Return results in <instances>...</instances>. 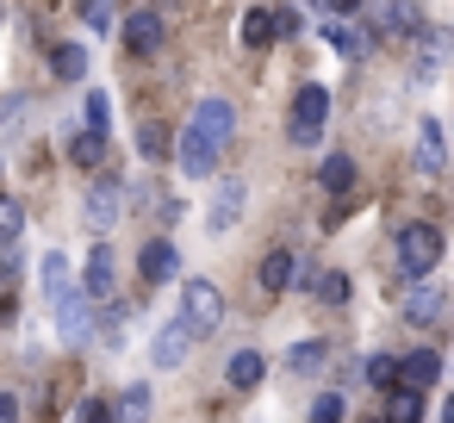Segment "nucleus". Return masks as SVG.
Returning <instances> with one entry per match:
<instances>
[{
  "label": "nucleus",
  "instance_id": "1",
  "mask_svg": "<svg viewBox=\"0 0 454 423\" xmlns=\"http://www.w3.org/2000/svg\"><path fill=\"white\" fill-rule=\"evenodd\" d=\"M435 262H442V231L435 224H404L398 231V268H404V280H429Z\"/></svg>",
  "mask_w": 454,
  "mask_h": 423
},
{
  "label": "nucleus",
  "instance_id": "2",
  "mask_svg": "<svg viewBox=\"0 0 454 423\" xmlns=\"http://www.w3.org/2000/svg\"><path fill=\"white\" fill-rule=\"evenodd\" d=\"M187 131H193L206 150H224V144H231V131H237V106H231L224 94H206V100L193 106V119H187Z\"/></svg>",
  "mask_w": 454,
  "mask_h": 423
},
{
  "label": "nucleus",
  "instance_id": "3",
  "mask_svg": "<svg viewBox=\"0 0 454 423\" xmlns=\"http://www.w3.org/2000/svg\"><path fill=\"white\" fill-rule=\"evenodd\" d=\"M218 317H224V293L200 274V280H187L181 286V324L187 330H218Z\"/></svg>",
  "mask_w": 454,
  "mask_h": 423
},
{
  "label": "nucleus",
  "instance_id": "4",
  "mask_svg": "<svg viewBox=\"0 0 454 423\" xmlns=\"http://www.w3.org/2000/svg\"><path fill=\"white\" fill-rule=\"evenodd\" d=\"M243 206H249V187H243L237 175H224V181L212 187V212H206V237H231V231H237V218H243Z\"/></svg>",
  "mask_w": 454,
  "mask_h": 423
},
{
  "label": "nucleus",
  "instance_id": "5",
  "mask_svg": "<svg viewBox=\"0 0 454 423\" xmlns=\"http://www.w3.org/2000/svg\"><path fill=\"white\" fill-rule=\"evenodd\" d=\"M162 38H168V20H162L156 7H131V13H125V51L156 57V51H162Z\"/></svg>",
  "mask_w": 454,
  "mask_h": 423
},
{
  "label": "nucleus",
  "instance_id": "6",
  "mask_svg": "<svg viewBox=\"0 0 454 423\" xmlns=\"http://www.w3.org/2000/svg\"><path fill=\"white\" fill-rule=\"evenodd\" d=\"M51 311H57V330H63V342H88V336H94V311H88L82 286L57 293V299H51Z\"/></svg>",
  "mask_w": 454,
  "mask_h": 423
},
{
  "label": "nucleus",
  "instance_id": "7",
  "mask_svg": "<svg viewBox=\"0 0 454 423\" xmlns=\"http://www.w3.org/2000/svg\"><path fill=\"white\" fill-rule=\"evenodd\" d=\"M448 317V293L435 286V280H411V293H404V324H442Z\"/></svg>",
  "mask_w": 454,
  "mask_h": 423
},
{
  "label": "nucleus",
  "instance_id": "8",
  "mask_svg": "<svg viewBox=\"0 0 454 423\" xmlns=\"http://www.w3.org/2000/svg\"><path fill=\"white\" fill-rule=\"evenodd\" d=\"M119 193H125L119 181H94L88 200H82V224H88V231H113V224H119Z\"/></svg>",
  "mask_w": 454,
  "mask_h": 423
},
{
  "label": "nucleus",
  "instance_id": "9",
  "mask_svg": "<svg viewBox=\"0 0 454 423\" xmlns=\"http://www.w3.org/2000/svg\"><path fill=\"white\" fill-rule=\"evenodd\" d=\"M324 113H330V88L305 82V88L293 94V119H286V131H324Z\"/></svg>",
  "mask_w": 454,
  "mask_h": 423
},
{
  "label": "nucleus",
  "instance_id": "10",
  "mask_svg": "<svg viewBox=\"0 0 454 423\" xmlns=\"http://www.w3.org/2000/svg\"><path fill=\"white\" fill-rule=\"evenodd\" d=\"M187 349H193V330L175 317V324H162L156 330V342H150V361H156V373H168V367H181L187 361Z\"/></svg>",
  "mask_w": 454,
  "mask_h": 423
},
{
  "label": "nucleus",
  "instance_id": "11",
  "mask_svg": "<svg viewBox=\"0 0 454 423\" xmlns=\"http://www.w3.org/2000/svg\"><path fill=\"white\" fill-rule=\"evenodd\" d=\"M435 380H442V355H435V349H411V355L398 361V386H404V392H429Z\"/></svg>",
  "mask_w": 454,
  "mask_h": 423
},
{
  "label": "nucleus",
  "instance_id": "12",
  "mask_svg": "<svg viewBox=\"0 0 454 423\" xmlns=\"http://www.w3.org/2000/svg\"><path fill=\"white\" fill-rule=\"evenodd\" d=\"M168 150H175V162H181V175H187V181H206V175L218 168V150H206V144H200L193 131H181V137H175Z\"/></svg>",
  "mask_w": 454,
  "mask_h": 423
},
{
  "label": "nucleus",
  "instance_id": "13",
  "mask_svg": "<svg viewBox=\"0 0 454 423\" xmlns=\"http://www.w3.org/2000/svg\"><path fill=\"white\" fill-rule=\"evenodd\" d=\"M82 299H88V305L113 299V249H106V243H94V255H88V274H82Z\"/></svg>",
  "mask_w": 454,
  "mask_h": 423
},
{
  "label": "nucleus",
  "instance_id": "14",
  "mask_svg": "<svg viewBox=\"0 0 454 423\" xmlns=\"http://www.w3.org/2000/svg\"><path fill=\"white\" fill-rule=\"evenodd\" d=\"M417 168H423V175H442V168H448V150H442V119H423V125H417Z\"/></svg>",
  "mask_w": 454,
  "mask_h": 423
},
{
  "label": "nucleus",
  "instance_id": "15",
  "mask_svg": "<svg viewBox=\"0 0 454 423\" xmlns=\"http://www.w3.org/2000/svg\"><path fill=\"white\" fill-rule=\"evenodd\" d=\"M262 373H268V361H262V349H237V355H231V367H224V380H231V392H255V386H262Z\"/></svg>",
  "mask_w": 454,
  "mask_h": 423
},
{
  "label": "nucleus",
  "instance_id": "16",
  "mask_svg": "<svg viewBox=\"0 0 454 423\" xmlns=\"http://www.w3.org/2000/svg\"><path fill=\"white\" fill-rule=\"evenodd\" d=\"M150 404H156V392H150V386H125V392H119V404L106 411V423H150Z\"/></svg>",
  "mask_w": 454,
  "mask_h": 423
},
{
  "label": "nucleus",
  "instance_id": "17",
  "mask_svg": "<svg viewBox=\"0 0 454 423\" xmlns=\"http://www.w3.org/2000/svg\"><path fill=\"white\" fill-rule=\"evenodd\" d=\"M324 32H330V44H336L342 57H367V51H373V32H367V26H336V20H324Z\"/></svg>",
  "mask_w": 454,
  "mask_h": 423
},
{
  "label": "nucleus",
  "instance_id": "18",
  "mask_svg": "<svg viewBox=\"0 0 454 423\" xmlns=\"http://www.w3.org/2000/svg\"><path fill=\"white\" fill-rule=\"evenodd\" d=\"M175 268H181V255H175V243H168V237L144 243V280H168Z\"/></svg>",
  "mask_w": 454,
  "mask_h": 423
},
{
  "label": "nucleus",
  "instance_id": "19",
  "mask_svg": "<svg viewBox=\"0 0 454 423\" xmlns=\"http://www.w3.org/2000/svg\"><path fill=\"white\" fill-rule=\"evenodd\" d=\"M293 268H299V262H293L286 249H268V255H262V293H286V286H293Z\"/></svg>",
  "mask_w": 454,
  "mask_h": 423
},
{
  "label": "nucleus",
  "instance_id": "20",
  "mask_svg": "<svg viewBox=\"0 0 454 423\" xmlns=\"http://www.w3.org/2000/svg\"><path fill=\"white\" fill-rule=\"evenodd\" d=\"M51 69H57V82H82L88 75V44H57L51 51Z\"/></svg>",
  "mask_w": 454,
  "mask_h": 423
},
{
  "label": "nucleus",
  "instance_id": "21",
  "mask_svg": "<svg viewBox=\"0 0 454 423\" xmlns=\"http://www.w3.org/2000/svg\"><path fill=\"white\" fill-rule=\"evenodd\" d=\"M274 38H280V32H274V13H268V7H249V13H243V44L262 51V44H274Z\"/></svg>",
  "mask_w": 454,
  "mask_h": 423
},
{
  "label": "nucleus",
  "instance_id": "22",
  "mask_svg": "<svg viewBox=\"0 0 454 423\" xmlns=\"http://www.w3.org/2000/svg\"><path fill=\"white\" fill-rule=\"evenodd\" d=\"M380 423H423V392L392 386V404H386V417H380Z\"/></svg>",
  "mask_w": 454,
  "mask_h": 423
},
{
  "label": "nucleus",
  "instance_id": "23",
  "mask_svg": "<svg viewBox=\"0 0 454 423\" xmlns=\"http://www.w3.org/2000/svg\"><path fill=\"white\" fill-rule=\"evenodd\" d=\"M20 231H26V206H20L13 193H0V249H13Z\"/></svg>",
  "mask_w": 454,
  "mask_h": 423
},
{
  "label": "nucleus",
  "instance_id": "24",
  "mask_svg": "<svg viewBox=\"0 0 454 423\" xmlns=\"http://www.w3.org/2000/svg\"><path fill=\"white\" fill-rule=\"evenodd\" d=\"M38 274H44V293H51V299H57V293H69V286H75V274H69V255H63V249H51V255H44V268H38Z\"/></svg>",
  "mask_w": 454,
  "mask_h": 423
},
{
  "label": "nucleus",
  "instance_id": "25",
  "mask_svg": "<svg viewBox=\"0 0 454 423\" xmlns=\"http://www.w3.org/2000/svg\"><path fill=\"white\" fill-rule=\"evenodd\" d=\"M324 355H330V349H324L317 336H305V342L286 349V367H293V373H311V367H324Z\"/></svg>",
  "mask_w": 454,
  "mask_h": 423
},
{
  "label": "nucleus",
  "instance_id": "26",
  "mask_svg": "<svg viewBox=\"0 0 454 423\" xmlns=\"http://www.w3.org/2000/svg\"><path fill=\"white\" fill-rule=\"evenodd\" d=\"M69 156H75L82 168H100V162H106V137H94V131H82V137L69 144Z\"/></svg>",
  "mask_w": 454,
  "mask_h": 423
},
{
  "label": "nucleus",
  "instance_id": "27",
  "mask_svg": "<svg viewBox=\"0 0 454 423\" xmlns=\"http://www.w3.org/2000/svg\"><path fill=\"white\" fill-rule=\"evenodd\" d=\"M324 187H330V193H348V187H355V156H330V162H324Z\"/></svg>",
  "mask_w": 454,
  "mask_h": 423
},
{
  "label": "nucleus",
  "instance_id": "28",
  "mask_svg": "<svg viewBox=\"0 0 454 423\" xmlns=\"http://www.w3.org/2000/svg\"><path fill=\"white\" fill-rule=\"evenodd\" d=\"M137 150H144V162H162V156H175L162 125H144V131H137Z\"/></svg>",
  "mask_w": 454,
  "mask_h": 423
},
{
  "label": "nucleus",
  "instance_id": "29",
  "mask_svg": "<svg viewBox=\"0 0 454 423\" xmlns=\"http://www.w3.org/2000/svg\"><path fill=\"white\" fill-rule=\"evenodd\" d=\"M88 131H94V137L113 131V100H106V94H88Z\"/></svg>",
  "mask_w": 454,
  "mask_h": 423
},
{
  "label": "nucleus",
  "instance_id": "30",
  "mask_svg": "<svg viewBox=\"0 0 454 423\" xmlns=\"http://www.w3.org/2000/svg\"><path fill=\"white\" fill-rule=\"evenodd\" d=\"M82 26H88V32H113V26H119V13H113V7H100V0H88V7H82Z\"/></svg>",
  "mask_w": 454,
  "mask_h": 423
},
{
  "label": "nucleus",
  "instance_id": "31",
  "mask_svg": "<svg viewBox=\"0 0 454 423\" xmlns=\"http://www.w3.org/2000/svg\"><path fill=\"white\" fill-rule=\"evenodd\" d=\"M317 299L324 305H348V274H324L317 280Z\"/></svg>",
  "mask_w": 454,
  "mask_h": 423
},
{
  "label": "nucleus",
  "instance_id": "32",
  "mask_svg": "<svg viewBox=\"0 0 454 423\" xmlns=\"http://www.w3.org/2000/svg\"><path fill=\"white\" fill-rule=\"evenodd\" d=\"M361 373H367L373 386H398V361H392V355H373V361H367Z\"/></svg>",
  "mask_w": 454,
  "mask_h": 423
},
{
  "label": "nucleus",
  "instance_id": "33",
  "mask_svg": "<svg viewBox=\"0 0 454 423\" xmlns=\"http://www.w3.org/2000/svg\"><path fill=\"white\" fill-rule=\"evenodd\" d=\"M342 417V392H324L317 404H311V423H336Z\"/></svg>",
  "mask_w": 454,
  "mask_h": 423
},
{
  "label": "nucleus",
  "instance_id": "34",
  "mask_svg": "<svg viewBox=\"0 0 454 423\" xmlns=\"http://www.w3.org/2000/svg\"><path fill=\"white\" fill-rule=\"evenodd\" d=\"M26 119V94H7V100H0V131H13Z\"/></svg>",
  "mask_w": 454,
  "mask_h": 423
},
{
  "label": "nucleus",
  "instance_id": "35",
  "mask_svg": "<svg viewBox=\"0 0 454 423\" xmlns=\"http://www.w3.org/2000/svg\"><path fill=\"white\" fill-rule=\"evenodd\" d=\"M0 423H20V398L13 392H0Z\"/></svg>",
  "mask_w": 454,
  "mask_h": 423
},
{
  "label": "nucleus",
  "instance_id": "36",
  "mask_svg": "<svg viewBox=\"0 0 454 423\" xmlns=\"http://www.w3.org/2000/svg\"><path fill=\"white\" fill-rule=\"evenodd\" d=\"M82 423H106V404H100V398H88V404H82Z\"/></svg>",
  "mask_w": 454,
  "mask_h": 423
}]
</instances>
